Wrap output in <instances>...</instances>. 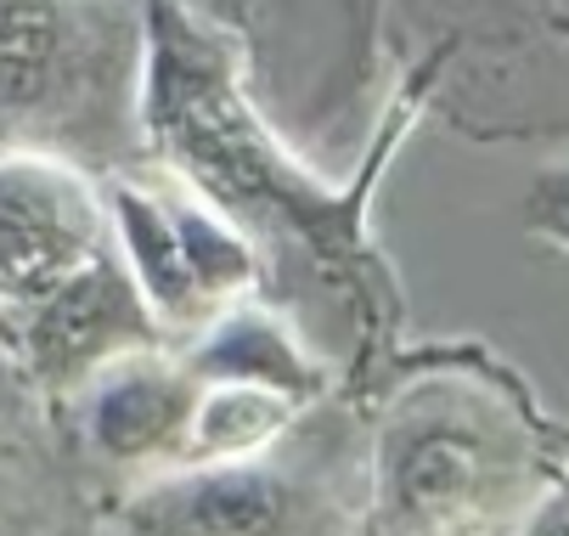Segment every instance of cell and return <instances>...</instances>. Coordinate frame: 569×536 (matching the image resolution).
<instances>
[{"mask_svg":"<svg viewBox=\"0 0 569 536\" xmlns=\"http://www.w3.org/2000/svg\"><path fill=\"white\" fill-rule=\"evenodd\" d=\"M440 57H406L361 159L321 170L260 113L231 40L187 0H147L141 125L152 159L214 204L260 260L254 294L305 334L361 401L406 339V282L378 238V192L395 152L429 119Z\"/></svg>","mask_w":569,"mask_h":536,"instance_id":"cell-1","label":"cell"},{"mask_svg":"<svg viewBox=\"0 0 569 536\" xmlns=\"http://www.w3.org/2000/svg\"><path fill=\"white\" fill-rule=\"evenodd\" d=\"M367 407V536L530 530L569 464V418L485 339L406 334Z\"/></svg>","mask_w":569,"mask_h":536,"instance_id":"cell-2","label":"cell"},{"mask_svg":"<svg viewBox=\"0 0 569 536\" xmlns=\"http://www.w3.org/2000/svg\"><path fill=\"white\" fill-rule=\"evenodd\" d=\"M367 407L339 385L249 457L176 464L113 492L119 536H350L367 530Z\"/></svg>","mask_w":569,"mask_h":536,"instance_id":"cell-3","label":"cell"},{"mask_svg":"<svg viewBox=\"0 0 569 536\" xmlns=\"http://www.w3.org/2000/svg\"><path fill=\"white\" fill-rule=\"evenodd\" d=\"M147 0H0V147L119 176L152 159L141 125Z\"/></svg>","mask_w":569,"mask_h":536,"instance_id":"cell-4","label":"cell"},{"mask_svg":"<svg viewBox=\"0 0 569 536\" xmlns=\"http://www.w3.org/2000/svg\"><path fill=\"white\" fill-rule=\"evenodd\" d=\"M237 51L260 113L321 170H350L389 97L395 0H187Z\"/></svg>","mask_w":569,"mask_h":536,"instance_id":"cell-5","label":"cell"},{"mask_svg":"<svg viewBox=\"0 0 569 536\" xmlns=\"http://www.w3.org/2000/svg\"><path fill=\"white\" fill-rule=\"evenodd\" d=\"M440 57L429 119L462 141H569V0H395L389 73Z\"/></svg>","mask_w":569,"mask_h":536,"instance_id":"cell-6","label":"cell"},{"mask_svg":"<svg viewBox=\"0 0 569 536\" xmlns=\"http://www.w3.org/2000/svg\"><path fill=\"white\" fill-rule=\"evenodd\" d=\"M102 187L113 215V244L170 339L198 334L220 305L254 294L260 260L249 238L214 204H203L176 170L147 159L136 170L108 176Z\"/></svg>","mask_w":569,"mask_h":536,"instance_id":"cell-7","label":"cell"},{"mask_svg":"<svg viewBox=\"0 0 569 536\" xmlns=\"http://www.w3.org/2000/svg\"><path fill=\"white\" fill-rule=\"evenodd\" d=\"M198 390H203V378L187 361V350L176 339H152L97 367L62 401L68 440L108 503L113 492L158 469H176L187 457Z\"/></svg>","mask_w":569,"mask_h":536,"instance_id":"cell-8","label":"cell"},{"mask_svg":"<svg viewBox=\"0 0 569 536\" xmlns=\"http://www.w3.org/2000/svg\"><path fill=\"white\" fill-rule=\"evenodd\" d=\"M113 249L102 176L57 152L0 147V328Z\"/></svg>","mask_w":569,"mask_h":536,"instance_id":"cell-9","label":"cell"},{"mask_svg":"<svg viewBox=\"0 0 569 536\" xmlns=\"http://www.w3.org/2000/svg\"><path fill=\"white\" fill-rule=\"evenodd\" d=\"M108 497L79 464L62 407L0 339V536L102 530Z\"/></svg>","mask_w":569,"mask_h":536,"instance_id":"cell-10","label":"cell"},{"mask_svg":"<svg viewBox=\"0 0 569 536\" xmlns=\"http://www.w3.org/2000/svg\"><path fill=\"white\" fill-rule=\"evenodd\" d=\"M0 339L12 345V356L23 361V373L62 407L97 367H108L113 356L170 339L158 328L147 294L136 288L119 244L91 260L79 277H68L57 294H46L34 311H23L18 322L0 328Z\"/></svg>","mask_w":569,"mask_h":536,"instance_id":"cell-11","label":"cell"},{"mask_svg":"<svg viewBox=\"0 0 569 536\" xmlns=\"http://www.w3.org/2000/svg\"><path fill=\"white\" fill-rule=\"evenodd\" d=\"M176 345L187 350L198 378H242V385H271V390L299 396V401H316L339 385V373L260 294H242V299L220 305L198 334H187Z\"/></svg>","mask_w":569,"mask_h":536,"instance_id":"cell-12","label":"cell"},{"mask_svg":"<svg viewBox=\"0 0 569 536\" xmlns=\"http://www.w3.org/2000/svg\"><path fill=\"white\" fill-rule=\"evenodd\" d=\"M299 407H310V401L282 396V390H271V385H242V378H203L181 464H220V457H249V451L271 446V440L299 418Z\"/></svg>","mask_w":569,"mask_h":536,"instance_id":"cell-13","label":"cell"},{"mask_svg":"<svg viewBox=\"0 0 569 536\" xmlns=\"http://www.w3.org/2000/svg\"><path fill=\"white\" fill-rule=\"evenodd\" d=\"M519 232L569 255V152L530 176V187L519 198Z\"/></svg>","mask_w":569,"mask_h":536,"instance_id":"cell-14","label":"cell"}]
</instances>
